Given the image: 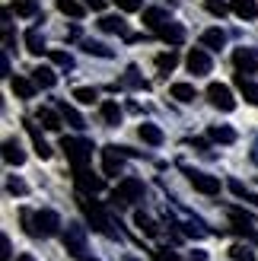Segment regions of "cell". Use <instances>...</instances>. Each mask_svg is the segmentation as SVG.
<instances>
[{"label": "cell", "instance_id": "cell-29", "mask_svg": "<svg viewBox=\"0 0 258 261\" xmlns=\"http://www.w3.org/2000/svg\"><path fill=\"white\" fill-rule=\"evenodd\" d=\"M169 93H172V99H178V102H195V96H198L191 83H175Z\"/></svg>", "mask_w": 258, "mask_h": 261}, {"label": "cell", "instance_id": "cell-4", "mask_svg": "<svg viewBox=\"0 0 258 261\" xmlns=\"http://www.w3.org/2000/svg\"><path fill=\"white\" fill-rule=\"evenodd\" d=\"M80 207H83V214H86V220H89V226H93L96 232H102V236H109V239H115L118 232L112 229V220H109V214L102 211V207L96 204V201H80Z\"/></svg>", "mask_w": 258, "mask_h": 261}, {"label": "cell", "instance_id": "cell-22", "mask_svg": "<svg viewBox=\"0 0 258 261\" xmlns=\"http://www.w3.org/2000/svg\"><path fill=\"white\" fill-rule=\"evenodd\" d=\"M25 127H29V137H32V143H35V153H38V160H48L51 156V147L42 140V134H38V127L32 124V121H25Z\"/></svg>", "mask_w": 258, "mask_h": 261}, {"label": "cell", "instance_id": "cell-23", "mask_svg": "<svg viewBox=\"0 0 258 261\" xmlns=\"http://www.w3.org/2000/svg\"><path fill=\"white\" fill-rule=\"evenodd\" d=\"M229 220H233V223H236V232H252V229H255V220H252L249 214L236 211V207H233V211H229Z\"/></svg>", "mask_w": 258, "mask_h": 261}, {"label": "cell", "instance_id": "cell-8", "mask_svg": "<svg viewBox=\"0 0 258 261\" xmlns=\"http://www.w3.org/2000/svg\"><path fill=\"white\" fill-rule=\"evenodd\" d=\"M233 64L239 73H255L258 70V51L255 48H236L233 51Z\"/></svg>", "mask_w": 258, "mask_h": 261}, {"label": "cell", "instance_id": "cell-1", "mask_svg": "<svg viewBox=\"0 0 258 261\" xmlns=\"http://www.w3.org/2000/svg\"><path fill=\"white\" fill-rule=\"evenodd\" d=\"M22 226L29 236H55L61 226V217L55 211H35V214L22 211Z\"/></svg>", "mask_w": 258, "mask_h": 261}, {"label": "cell", "instance_id": "cell-16", "mask_svg": "<svg viewBox=\"0 0 258 261\" xmlns=\"http://www.w3.org/2000/svg\"><path fill=\"white\" fill-rule=\"evenodd\" d=\"M166 22H169V16H166V10H144V25H147V29L160 32Z\"/></svg>", "mask_w": 258, "mask_h": 261}, {"label": "cell", "instance_id": "cell-14", "mask_svg": "<svg viewBox=\"0 0 258 261\" xmlns=\"http://www.w3.org/2000/svg\"><path fill=\"white\" fill-rule=\"evenodd\" d=\"M99 29L102 32H115V35H124L127 38V22L121 16H102L99 19Z\"/></svg>", "mask_w": 258, "mask_h": 261}, {"label": "cell", "instance_id": "cell-18", "mask_svg": "<svg viewBox=\"0 0 258 261\" xmlns=\"http://www.w3.org/2000/svg\"><path fill=\"white\" fill-rule=\"evenodd\" d=\"M32 80H35L38 89H51V86L58 83V76H55V70H51V67H35L32 70Z\"/></svg>", "mask_w": 258, "mask_h": 261}, {"label": "cell", "instance_id": "cell-38", "mask_svg": "<svg viewBox=\"0 0 258 261\" xmlns=\"http://www.w3.org/2000/svg\"><path fill=\"white\" fill-rule=\"evenodd\" d=\"M83 48L89 51V55H99V58H112V48H109V45H102V42H93V38H89V42H83Z\"/></svg>", "mask_w": 258, "mask_h": 261}, {"label": "cell", "instance_id": "cell-10", "mask_svg": "<svg viewBox=\"0 0 258 261\" xmlns=\"http://www.w3.org/2000/svg\"><path fill=\"white\" fill-rule=\"evenodd\" d=\"M121 150L124 147H102V172L106 175L121 172Z\"/></svg>", "mask_w": 258, "mask_h": 261}, {"label": "cell", "instance_id": "cell-21", "mask_svg": "<svg viewBox=\"0 0 258 261\" xmlns=\"http://www.w3.org/2000/svg\"><path fill=\"white\" fill-rule=\"evenodd\" d=\"M201 42H204V48H214V51H220L223 45H226V32L223 29H208L201 35Z\"/></svg>", "mask_w": 258, "mask_h": 261}, {"label": "cell", "instance_id": "cell-5", "mask_svg": "<svg viewBox=\"0 0 258 261\" xmlns=\"http://www.w3.org/2000/svg\"><path fill=\"white\" fill-rule=\"evenodd\" d=\"M144 198V181L134 178V175H127L118 181V188H115V201H121V204H134Z\"/></svg>", "mask_w": 258, "mask_h": 261}, {"label": "cell", "instance_id": "cell-30", "mask_svg": "<svg viewBox=\"0 0 258 261\" xmlns=\"http://www.w3.org/2000/svg\"><path fill=\"white\" fill-rule=\"evenodd\" d=\"M175 64H178V55H175V51H163V55H157V70H160V73L175 70Z\"/></svg>", "mask_w": 258, "mask_h": 261}, {"label": "cell", "instance_id": "cell-7", "mask_svg": "<svg viewBox=\"0 0 258 261\" xmlns=\"http://www.w3.org/2000/svg\"><path fill=\"white\" fill-rule=\"evenodd\" d=\"M188 181H191V188L201 191V194H220V178H214L208 172H195V169H188Z\"/></svg>", "mask_w": 258, "mask_h": 261}, {"label": "cell", "instance_id": "cell-39", "mask_svg": "<svg viewBox=\"0 0 258 261\" xmlns=\"http://www.w3.org/2000/svg\"><path fill=\"white\" fill-rule=\"evenodd\" d=\"M204 7H208V10L214 13V16H220V19L226 16V13H229V10H233V7H226V4H223V0H204Z\"/></svg>", "mask_w": 258, "mask_h": 261}, {"label": "cell", "instance_id": "cell-41", "mask_svg": "<svg viewBox=\"0 0 258 261\" xmlns=\"http://www.w3.org/2000/svg\"><path fill=\"white\" fill-rule=\"evenodd\" d=\"M115 7L124 10V13H137L140 7H144V0H115Z\"/></svg>", "mask_w": 258, "mask_h": 261}, {"label": "cell", "instance_id": "cell-11", "mask_svg": "<svg viewBox=\"0 0 258 261\" xmlns=\"http://www.w3.org/2000/svg\"><path fill=\"white\" fill-rule=\"evenodd\" d=\"M188 70L201 76V73H211V58H208V51H201V48H191L188 51Z\"/></svg>", "mask_w": 258, "mask_h": 261}, {"label": "cell", "instance_id": "cell-31", "mask_svg": "<svg viewBox=\"0 0 258 261\" xmlns=\"http://www.w3.org/2000/svg\"><path fill=\"white\" fill-rule=\"evenodd\" d=\"M58 109H61V115H64V121H70L73 127H86V121H83V115L76 112L73 106H67V102H61Z\"/></svg>", "mask_w": 258, "mask_h": 261}, {"label": "cell", "instance_id": "cell-2", "mask_svg": "<svg viewBox=\"0 0 258 261\" xmlns=\"http://www.w3.org/2000/svg\"><path fill=\"white\" fill-rule=\"evenodd\" d=\"M61 150L67 153V163L73 169H86L93 160V143H86L80 137H61Z\"/></svg>", "mask_w": 258, "mask_h": 261}, {"label": "cell", "instance_id": "cell-42", "mask_svg": "<svg viewBox=\"0 0 258 261\" xmlns=\"http://www.w3.org/2000/svg\"><path fill=\"white\" fill-rule=\"evenodd\" d=\"M0 261H10V239L0 236Z\"/></svg>", "mask_w": 258, "mask_h": 261}, {"label": "cell", "instance_id": "cell-12", "mask_svg": "<svg viewBox=\"0 0 258 261\" xmlns=\"http://www.w3.org/2000/svg\"><path fill=\"white\" fill-rule=\"evenodd\" d=\"M157 35L163 38V42H169V45H182V42H185V29H182V25H178V22H172V19L166 22L163 29L157 32Z\"/></svg>", "mask_w": 258, "mask_h": 261}, {"label": "cell", "instance_id": "cell-33", "mask_svg": "<svg viewBox=\"0 0 258 261\" xmlns=\"http://www.w3.org/2000/svg\"><path fill=\"white\" fill-rule=\"evenodd\" d=\"M58 10L64 13V16H70V19H80L83 13H86L80 4H76V0H58Z\"/></svg>", "mask_w": 258, "mask_h": 261}, {"label": "cell", "instance_id": "cell-6", "mask_svg": "<svg viewBox=\"0 0 258 261\" xmlns=\"http://www.w3.org/2000/svg\"><path fill=\"white\" fill-rule=\"evenodd\" d=\"M208 99H211V106L220 109V112H233V109H236L233 89L223 86V83H211V86H208Z\"/></svg>", "mask_w": 258, "mask_h": 261}, {"label": "cell", "instance_id": "cell-27", "mask_svg": "<svg viewBox=\"0 0 258 261\" xmlns=\"http://www.w3.org/2000/svg\"><path fill=\"white\" fill-rule=\"evenodd\" d=\"M134 223H137V229H140V232H147V236H160V226L153 223V220H150L144 211H137V214H134Z\"/></svg>", "mask_w": 258, "mask_h": 261}, {"label": "cell", "instance_id": "cell-46", "mask_svg": "<svg viewBox=\"0 0 258 261\" xmlns=\"http://www.w3.org/2000/svg\"><path fill=\"white\" fill-rule=\"evenodd\" d=\"M16 261H35V258H32V255H19Z\"/></svg>", "mask_w": 258, "mask_h": 261}, {"label": "cell", "instance_id": "cell-19", "mask_svg": "<svg viewBox=\"0 0 258 261\" xmlns=\"http://www.w3.org/2000/svg\"><path fill=\"white\" fill-rule=\"evenodd\" d=\"M4 160H7L10 166H22V163H25V153H22V147H19L16 140H7V143H4Z\"/></svg>", "mask_w": 258, "mask_h": 261}, {"label": "cell", "instance_id": "cell-28", "mask_svg": "<svg viewBox=\"0 0 258 261\" xmlns=\"http://www.w3.org/2000/svg\"><path fill=\"white\" fill-rule=\"evenodd\" d=\"M208 137L217 140V143H226V147H229V143H236V130H233V127H211V130H208Z\"/></svg>", "mask_w": 258, "mask_h": 261}, {"label": "cell", "instance_id": "cell-13", "mask_svg": "<svg viewBox=\"0 0 258 261\" xmlns=\"http://www.w3.org/2000/svg\"><path fill=\"white\" fill-rule=\"evenodd\" d=\"M236 89L252 102V106H258V83L249 80V73H236Z\"/></svg>", "mask_w": 258, "mask_h": 261}, {"label": "cell", "instance_id": "cell-34", "mask_svg": "<svg viewBox=\"0 0 258 261\" xmlns=\"http://www.w3.org/2000/svg\"><path fill=\"white\" fill-rule=\"evenodd\" d=\"M229 258H233V261H255V252H252V245L236 242L233 249H229Z\"/></svg>", "mask_w": 258, "mask_h": 261}, {"label": "cell", "instance_id": "cell-15", "mask_svg": "<svg viewBox=\"0 0 258 261\" xmlns=\"http://www.w3.org/2000/svg\"><path fill=\"white\" fill-rule=\"evenodd\" d=\"M10 86H13V93H16L19 99H32V96H35V89H38L35 80H29V76H16V80H13Z\"/></svg>", "mask_w": 258, "mask_h": 261}, {"label": "cell", "instance_id": "cell-3", "mask_svg": "<svg viewBox=\"0 0 258 261\" xmlns=\"http://www.w3.org/2000/svg\"><path fill=\"white\" fill-rule=\"evenodd\" d=\"M64 249H67L70 258H76V261H86V258H89L86 232H83L80 223H67V229H64Z\"/></svg>", "mask_w": 258, "mask_h": 261}, {"label": "cell", "instance_id": "cell-20", "mask_svg": "<svg viewBox=\"0 0 258 261\" xmlns=\"http://www.w3.org/2000/svg\"><path fill=\"white\" fill-rule=\"evenodd\" d=\"M137 134H140V140H144V143H150V147H160V143H163V130L157 124H140Z\"/></svg>", "mask_w": 258, "mask_h": 261}, {"label": "cell", "instance_id": "cell-9", "mask_svg": "<svg viewBox=\"0 0 258 261\" xmlns=\"http://www.w3.org/2000/svg\"><path fill=\"white\" fill-rule=\"evenodd\" d=\"M73 181H76V188L86 191V194H99L106 188V181L99 175H93V172H86V169H73Z\"/></svg>", "mask_w": 258, "mask_h": 261}, {"label": "cell", "instance_id": "cell-37", "mask_svg": "<svg viewBox=\"0 0 258 261\" xmlns=\"http://www.w3.org/2000/svg\"><path fill=\"white\" fill-rule=\"evenodd\" d=\"M48 58H51V64H58V67H64V70L73 67V58L67 55V51H48Z\"/></svg>", "mask_w": 258, "mask_h": 261}, {"label": "cell", "instance_id": "cell-44", "mask_svg": "<svg viewBox=\"0 0 258 261\" xmlns=\"http://www.w3.org/2000/svg\"><path fill=\"white\" fill-rule=\"evenodd\" d=\"M229 188H233V194H239V198H249V194H246V188H242L239 181H229Z\"/></svg>", "mask_w": 258, "mask_h": 261}, {"label": "cell", "instance_id": "cell-36", "mask_svg": "<svg viewBox=\"0 0 258 261\" xmlns=\"http://www.w3.org/2000/svg\"><path fill=\"white\" fill-rule=\"evenodd\" d=\"M73 99L83 102V106H93V102L99 99V93H96V89H89V86H76L73 89Z\"/></svg>", "mask_w": 258, "mask_h": 261}, {"label": "cell", "instance_id": "cell-43", "mask_svg": "<svg viewBox=\"0 0 258 261\" xmlns=\"http://www.w3.org/2000/svg\"><path fill=\"white\" fill-rule=\"evenodd\" d=\"M83 4H86L89 10H96V13H102V10H106V0H83Z\"/></svg>", "mask_w": 258, "mask_h": 261}, {"label": "cell", "instance_id": "cell-40", "mask_svg": "<svg viewBox=\"0 0 258 261\" xmlns=\"http://www.w3.org/2000/svg\"><path fill=\"white\" fill-rule=\"evenodd\" d=\"M7 191H10V194H29V185H25L22 178L13 175V178H7Z\"/></svg>", "mask_w": 258, "mask_h": 261}, {"label": "cell", "instance_id": "cell-17", "mask_svg": "<svg viewBox=\"0 0 258 261\" xmlns=\"http://www.w3.org/2000/svg\"><path fill=\"white\" fill-rule=\"evenodd\" d=\"M229 7H233V13L239 19H255L258 16V4H255V0H233Z\"/></svg>", "mask_w": 258, "mask_h": 261}, {"label": "cell", "instance_id": "cell-45", "mask_svg": "<svg viewBox=\"0 0 258 261\" xmlns=\"http://www.w3.org/2000/svg\"><path fill=\"white\" fill-rule=\"evenodd\" d=\"M191 261H208V255H204V252H195V255H191Z\"/></svg>", "mask_w": 258, "mask_h": 261}, {"label": "cell", "instance_id": "cell-35", "mask_svg": "<svg viewBox=\"0 0 258 261\" xmlns=\"http://www.w3.org/2000/svg\"><path fill=\"white\" fill-rule=\"evenodd\" d=\"M13 10H16V16H35L38 4L35 0H13Z\"/></svg>", "mask_w": 258, "mask_h": 261}, {"label": "cell", "instance_id": "cell-25", "mask_svg": "<svg viewBox=\"0 0 258 261\" xmlns=\"http://www.w3.org/2000/svg\"><path fill=\"white\" fill-rule=\"evenodd\" d=\"M121 83H124V86H131V89H147V80H144V76H140V70L134 67V64H131V67L124 70Z\"/></svg>", "mask_w": 258, "mask_h": 261}, {"label": "cell", "instance_id": "cell-26", "mask_svg": "<svg viewBox=\"0 0 258 261\" xmlns=\"http://www.w3.org/2000/svg\"><path fill=\"white\" fill-rule=\"evenodd\" d=\"M25 48H29V55H45V38L38 35V29L25 32Z\"/></svg>", "mask_w": 258, "mask_h": 261}, {"label": "cell", "instance_id": "cell-24", "mask_svg": "<svg viewBox=\"0 0 258 261\" xmlns=\"http://www.w3.org/2000/svg\"><path fill=\"white\" fill-rule=\"evenodd\" d=\"M99 112H102V121H106V124H112V127L121 124V109L115 106V102H102Z\"/></svg>", "mask_w": 258, "mask_h": 261}, {"label": "cell", "instance_id": "cell-32", "mask_svg": "<svg viewBox=\"0 0 258 261\" xmlns=\"http://www.w3.org/2000/svg\"><path fill=\"white\" fill-rule=\"evenodd\" d=\"M38 121H42V127H48V130H61V118L51 109H38V115H35Z\"/></svg>", "mask_w": 258, "mask_h": 261}]
</instances>
